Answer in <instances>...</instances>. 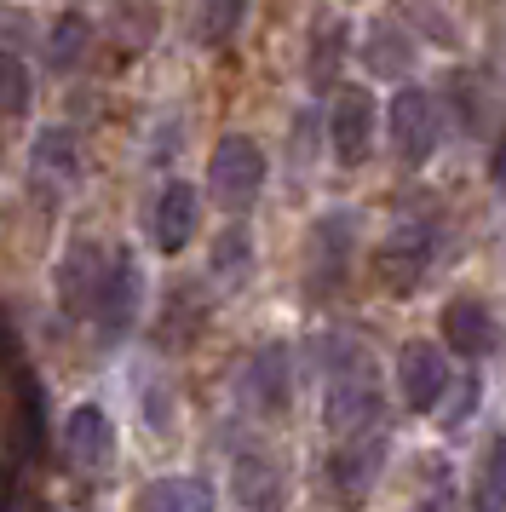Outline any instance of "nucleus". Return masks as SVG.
Segmentation results:
<instances>
[{"mask_svg":"<svg viewBox=\"0 0 506 512\" xmlns=\"http://www.w3.org/2000/svg\"><path fill=\"white\" fill-rule=\"evenodd\" d=\"M334 156H340L345 167H357L374 150V104H368L363 87H345L340 98H334Z\"/></svg>","mask_w":506,"mask_h":512,"instance_id":"obj_8","label":"nucleus"},{"mask_svg":"<svg viewBox=\"0 0 506 512\" xmlns=\"http://www.w3.org/2000/svg\"><path fill=\"white\" fill-rule=\"evenodd\" d=\"M213 271L230 277V282H242V271H248V236H242V231L219 236V248H213Z\"/></svg>","mask_w":506,"mask_h":512,"instance_id":"obj_24","label":"nucleus"},{"mask_svg":"<svg viewBox=\"0 0 506 512\" xmlns=\"http://www.w3.org/2000/svg\"><path fill=\"white\" fill-rule=\"evenodd\" d=\"M104 271L110 265H98V248H69V259H64V311L69 317H87V311H98V294H104Z\"/></svg>","mask_w":506,"mask_h":512,"instance_id":"obj_14","label":"nucleus"},{"mask_svg":"<svg viewBox=\"0 0 506 512\" xmlns=\"http://www.w3.org/2000/svg\"><path fill=\"white\" fill-rule=\"evenodd\" d=\"M380 374L368 363L363 346H351V340H322V420H328V432L340 443L351 438H368V432H380Z\"/></svg>","mask_w":506,"mask_h":512,"instance_id":"obj_1","label":"nucleus"},{"mask_svg":"<svg viewBox=\"0 0 506 512\" xmlns=\"http://www.w3.org/2000/svg\"><path fill=\"white\" fill-rule=\"evenodd\" d=\"M317 248H322V277H328V288H334L340 271H345V213H334V219L317 225Z\"/></svg>","mask_w":506,"mask_h":512,"instance_id":"obj_22","label":"nucleus"},{"mask_svg":"<svg viewBox=\"0 0 506 512\" xmlns=\"http://www.w3.org/2000/svg\"><path fill=\"white\" fill-rule=\"evenodd\" d=\"M380 461H386V432H368V438H351L334 449L328 461V484L340 489V501H363L374 478H380Z\"/></svg>","mask_w":506,"mask_h":512,"instance_id":"obj_7","label":"nucleus"},{"mask_svg":"<svg viewBox=\"0 0 506 512\" xmlns=\"http://www.w3.org/2000/svg\"><path fill=\"white\" fill-rule=\"evenodd\" d=\"M87 18H81V12H64V18H58V24H52V41H46V58H52V64H58V70H69V64H75V58H81V47H87Z\"/></svg>","mask_w":506,"mask_h":512,"instance_id":"obj_19","label":"nucleus"},{"mask_svg":"<svg viewBox=\"0 0 506 512\" xmlns=\"http://www.w3.org/2000/svg\"><path fill=\"white\" fill-rule=\"evenodd\" d=\"M29 156H35V173H52V179H75L81 173V150H75L69 127H46Z\"/></svg>","mask_w":506,"mask_h":512,"instance_id":"obj_18","label":"nucleus"},{"mask_svg":"<svg viewBox=\"0 0 506 512\" xmlns=\"http://www.w3.org/2000/svg\"><path fill=\"white\" fill-rule=\"evenodd\" d=\"M472 512H506V438L483 443L478 455V478H472Z\"/></svg>","mask_w":506,"mask_h":512,"instance_id":"obj_17","label":"nucleus"},{"mask_svg":"<svg viewBox=\"0 0 506 512\" xmlns=\"http://www.w3.org/2000/svg\"><path fill=\"white\" fill-rule=\"evenodd\" d=\"M386 121H391V144H397V156L409 167H420L437 150V139H443L437 104H432V93H420V87H403V93L391 98Z\"/></svg>","mask_w":506,"mask_h":512,"instance_id":"obj_3","label":"nucleus"},{"mask_svg":"<svg viewBox=\"0 0 506 512\" xmlns=\"http://www.w3.org/2000/svg\"><path fill=\"white\" fill-rule=\"evenodd\" d=\"M248 397H253V409H259V415H282V409L294 403V357H288V346L253 351Z\"/></svg>","mask_w":506,"mask_h":512,"instance_id":"obj_9","label":"nucleus"},{"mask_svg":"<svg viewBox=\"0 0 506 512\" xmlns=\"http://www.w3.org/2000/svg\"><path fill=\"white\" fill-rule=\"evenodd\" d=\"M207 185L219 196V208L242 213L259 196L265 185V156H259V144L242 139V133H230V139L213 144V162H207Z\"/></svg>","mask_w":506,"mask_h":512,"instance_id":"obj_2","label":"nucleus"},{"mask_svg":"<svg viewBox=\"0 0 506 512\" xmlns=\"http://www.w3.org/2000/svg\"><path fill=\"white\" fill-rule=\"evenodd\" d=\"M64 449L75 466H104L115 455V432H110V415L98 409V403H81V409H69L64 420Z\"/></svg>","mask_w":506,"mask_h":512,"instance_id":"obj_11","label":"nucleus"},{"mask_svg":"<svg viewBox=\"0 0 506 512\" xmlns=\"http://www.w3.org/2000/svg\"><path fill=\"white\" fill-rule=\"evenodd\" d=\"M23 104H29V70L12 52H0V116H18Z\"/></svg>","mask_w":506,"mask_h":512,"instance_id":"obj_23","label":"nucleus"},{"mask_svg":"<svg viewBox=\"0 0 506 512\" xmlns=\"http://www.w3.org/2000/svg\"><path fill=\"white\" fill-rule=\"evenodd\" d=\"M138 288H144V277H138V259L121 248V254H110V271H104V294H98V328H104V340H121L127 328H133L138 317Z\"/></svg>","mask_w":506,"mask_h":512,"instance_id":"obj_6","label":"nucleus"},{"mask_svg":"<svg viewBox=\"0 0 506 512\" xmlns=\"http://www.w3.org/2000/svg\"><path fill=\"white\" fill-rule=\"evenodd\" d=\"M489 173H495V185L506 190V133H501V144H495V162H489Z\"/></svg>","mask_w":506,"mask_h":512,"instance_id":"obj_26","label":"nucleus"},{"mask_svg":"<svg viewBox=\"0 0 506 512\" xmlns=\"http://www.w3.org/2000/svg\"><path fill=\"white\" fill-rule=\"evenodd\" d=\"M443 340L455 357H489L495 351V323L478 300H449L443 305Z\"/></svg>","mask_w":506,"mask_h":512,"instance_id":"obj_12","label":"nucleus"},{"mask_svg":"<svg viewBox=\"0 0 506 512\" xmlns=\"http://www.w3.org/2000/svg\"><path fill=\"white\" fill-rule=\"evenodd\" d=\"M138 512H213V489L202 478H156L138 495Z\"/></svg>","mask_w":506,"mask_h":512,"instance_id":"obj_15","label":"nucleus"},{"mask_svg":"<svg viewBox=\"0 0 506 512\" xmlns=\"http://www.w3.org/2000/svg\"><path fill=\"white\" fill-rule=\"evenodd\" d=\"M472 403H478V380H466V386H460V397H449V415H443V420H449V426H455V420H466V415H472Z\"/></svg>","mask_w":506,"mask_h":512,"instance_id":"obj_25","label":"nucleus"},{"mask_svg":"<svg viewBox=\"0 0 506 512\" xmlns=\"http://www.w3.org/2000/svg\"><path fill=\"white\" fill-rule=\"evenodd\" d=\"M230 489H236V501L253 512H282L288 507V472L271 461V455H242L236 472H230Z\"/></svg>","mask_w":506,"mask_h":512,"instance_id":"obj_10","label":"nucleus"},{"mask_svg":"<svg viewBox=\"0 0 506 512\" xmlns=\"http://www.w3.org/2000/svg\"><path fill=\"white\" fill-rule=\"evenodd\" d=\"M340 52H345V29L328 24V29H322V41H311V81H317V87H334Z\"/></svg>","mask_w":506,"mask_h":512,"instance_id":"obj_21","label":"nucleus"},{"mask_svg":"<svg viewBox=\"0 0 506 512\" xmlns=\"http://www.w3.org/2000/svg\"><path fill=\"white\" fill-rule=\"evenodd\" d=\"M363 64L380 81H391V75H409V64H414V47H409V35L397 24H374L368 29V41H363Z\"/></svg>","mask_w":506,"mask_h":512,"instance_id":"obj_16","label":"nucleus"},{"mask_svg":"<svg viewBox=\"0 0 506 512\" xmlns=\"http://www.w3.org/2000/svg\"><path fill=\"white\" fill-rule=\"evenodd\" d=\"M426 265H432V225H397V231L380 242V254H374V271L386 277L391 294L420 288Z\"/></svg>","mask_w":506,"mask_h":512,"instance_id":"obj_5","label":"nucleus"},{"mask_svg":"<svg viewBox=\"0 0 506 512\" xmlns=\"http://www.w3.org/2000/svg\"><path fill=\"white\" fill-rule=\"evenodd\" d=\"M242 12H248V0H202V41L207 47H219V41H230L236 29H242Z\"/></svg>","mask_w":506,"mask_h":512,"instance_id":"obj_20","label":"nucleus"},{"mask_svg":"<svg viewBox=\"0 0 506 512\" xmlns=\"http://www.w3.org/2000/svg\"><path fill=\"white\" fill-rule=\"evenodd\" d=\"M414 512H455V501H443V495H432V501H420Z\"/></svg>","mask_w":506,"mask_h":512,"instance_id":"obj_27","label":"nucleus"},{"mask_svg":"<svg viewBox=\"0 0 506 512\" xmlns=\"http://www.w3.org/2000/svg\"><path fill=\"white\" fill-rule=\"evenodd\" d=\"M397 392L409 403V415L437 409V397L449 392V357L432 340H409V346L397 351Z\"/></svg>","mask_w":506,"mask_h":512,"instance_id":"obj_4","label":"nucleus"},{"mask_svg":"<svg viewBox=\"0 0 506 512\" xmlns=\"http://www.w3.org/2000/svg\"><path fill=\"white\" fill-rule=\"evenodd\" d=\"M196 190L184 185V179H173V185L161 190V202H156V248L161 254H179L184 242L196 236Z\"/></svg>","mask_w":506,"mask_h":512,"instance_id":"obj_13","label":"nucleus"}]
</instances>
